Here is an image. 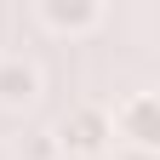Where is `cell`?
Masks as SVG:
<instances>
[{
    "mask_svg": "<svg viewBox=\"0 0 160 160\" xmlns=\"http://www.w3.org/2000/svg\"><path fill=\"white\" fill-rule=\"evenodd\" d=\"M40 23L57 34H86L103 23V6L97 0H40Z\"/></svg>",
    "mask_w": 160,
    "mask_h": 160,
    "instance_id": "obj_3",
    "label": "cell"
},
{
    "mask_svg": "<svg viewBox=\"0 0 160 160\" xmlns=\"http://www.w3.org/2000/svg\"><path fill=\"white\" fill-rule=\"evenodd\" d=\"M40 97V74L34 63H23V57H0V103L6 109H23Z\"/></svg>",
    "mask_w": 160,
    "mask_h": 160,
    "instance_id": "obj_4",
    "label": "cell"
},
{
    "mask_svg": "<svg viewBox=\"0 0 160 160\" xmlns=\"http://www.w3.org/2000/svg\"><path fill=\"white\" fill-rule=\"evenodd\" d=\"M109 137H114L109 114L86 103V109H74V114L63 120V132H57V149H69V154H97V149L109 143Z\"/></svg>",
    "mask_w": 160,
    "mask_h": 160,
    "instance_id": "obj_1",
    "label": "cell"
},
{
    "mask_svg": "<svg viewBox=\"0 0 160 160\" xmlns=\"http://www.w3.org/2000/svg\"><path fill=\"white\" fill-rule=\"evenodd\" d=\"M109 126L120 132V137H132L137 149H154V137H160V109H154V92H132L126 103L114 109V120Z\"/></svg>",
    "mask_w": 160,
    "mask_h": 160,
    "instance_id": "obj_2",
    "label": "cell"
}]
</instances>
